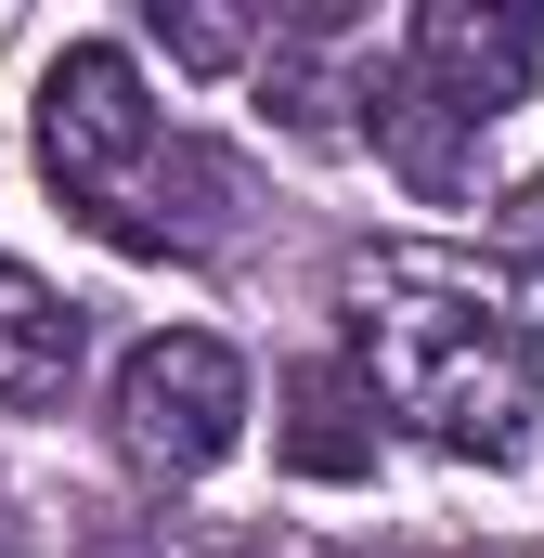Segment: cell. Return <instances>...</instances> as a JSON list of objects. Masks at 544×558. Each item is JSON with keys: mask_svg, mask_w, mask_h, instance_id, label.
Here are the masks:
<instances>
[{"mask_svg": "<svg viewBox=\"0 0 544 558\" xmlns=\"http://www.w3.org/2000/svg\"><path fill=\"white\" fill-rule=\"evenodd\" d=\"M350 299H363V364H350V377H363L415 441L480 454V468H506V454L532 441L544 325L480 274V260H454V247H376V260L350 274Z\"/></svg>", "mask_w": 544, "mask_h": 558, "instance_id": "6da1fadb", "label": "cell"}, {"mask_svg": "<svg viewBox=\"0 0 544 558\" xmlns=\"http://www.w3.org/2000/svg\"><path fill=\"white\" fill-rule=\"evenodd\" d=\"M156 105H143V65L118 39H65L52 52V78H39V169H52V195L118 247V221H131V182L143 156H156Z\"/></svg>", "mask_w": 544, "mask_h": 558, "instance_id": "7a4b0ae2", "label": "cell"}, {"mask_svg": "<svg viewBox=\"0 0 544 558\" xmlns=\"http://www.w3.org/2000/svg\"><path fill=\"white\" fill-rule=\"evenodd\" d=\"M118 441H131L156 481H195L247 441V364L208 338V325H169L118 364Z\"/></svg>", "mask_w": 544, "mask_h": 558, "instance_id": "3957f363", "label": "cell"}, {"mask_svg": "<svg viewBox=\"0 0 544 558\" xmlns=\"http://www.w3.org/2000/svg\"><path fill=\"white\" fill-rule=\"evenodd\" d=\"M532 65H544V26L519 0H428L403 26V78L454 118V131H493V118L532 92Z\"/></svg>", "mask_w": 544, "mask_h": 558, "instance_id": "277c9868", "label": "cell"}, {"mask_svg": "<svg viewBox=\"0 0 544 558\" xmlns=\"http://www.w3.org/2000/svg\"><path fill=\"white\" fill-rule=\"evenodd\" d=\"M285 468L298 481H376V390L350 364H298L285 377Z\"/></svg>", "mask_w": 544, "mask_h": 558, "instance_id": "5b68a950", "label": "cell"}, {"mask_svg": "<svg viewBox=\"0 0 544 558\" xmlns=\"http://www.w3.org/2000/svg\"><path fill=\"white\" fill-rule=\"evenodd\" d=\"M78 351H91L78 299H52L39 274L0 260V403H65L78 390Z\"/></svg>", "mask_w": 544, "mask_h": 558, "instance_id": "8992f818", "label": "cell"}, {"mask_svg": "<svg viewBox=\"0 0 544 558\" xmlns=\"http://www.w3.org/2000/svg\"><path fill=\"white\" fill-rule=\"evenodd\" d=\"M363 131H376V156L403 169L415 195H467V156H480V131H454V118L415 92L403 65H376V78H363Z\"/></svg>", "mask_w": 544, "mask_h": 558, "instance_id": "52a82bcc", "label": "cell"}, {"mask_svg": "<svg viewBox=\"0 0 544 558\" xmlns=\"http://www.w3.org/2000/svg\"><path fill=\"white\" fill-rule=\"evenodd\" d=\"M156 39H169V65H195V78L247 65V13H221V0H156Z\"/></svg>", "mask_w": 544, "mask_h": 558, "instance_id": "ba28073f", "label": "cell"}, {"mask_svg": "<svg viewBox=\"0 0 544 558\" xmlns=\"http://www.w3.org/2000/svg\"><path fill=\"white\" fill-rule=\"evenodd\" d=\"M493 247H506V260H532V274H544V169L519 182V195H506V208H493Z\"/></svg>", "mask_w": 544, "mask_h": 558, "instance_id": "9c48e42d", "label": "cell"}]
</instances>
